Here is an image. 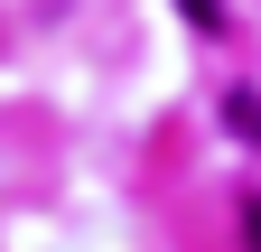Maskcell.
I'll return each mask as SVG.
<instances>
[{
	"label": "cell",
	"instance_id": "6da1fadb",
	"mask_svg": "<svg viewBox=\"0 0 261 252\" xmlns=\"http://www.w3.org/2000/svg\"><path fill=\"white\" fill-rule=\"evenodd\" d=\"M187 19L205 28V38H215V28H224V10H215V0H187Z\"/></svg>",
	"mask_w": 261,
	"mask_h": 252
},
{
	"label": "cell",
	"instance_id": "7a4b0ae2",
	"mask_svg": "<svg viewBox=\"0 0 261 252\" xmlns=\"http://www.w3.org/2000/svg\"><path fill=\"white\" fill-rule=\"evenodd\" d=\"M243 243H252V252H261V196H252V206H243Z\"/></svg>",
	"mask_w": 261,
	"mask_h": 252
}]
</instances>
